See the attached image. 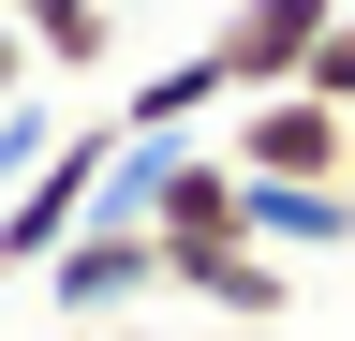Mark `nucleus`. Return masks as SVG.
Masks as SVG:
<instances>
[{
    "mask_svg": "<svg viewBox=\"0 0 355 341\" xmlns=\"http://www.w3.org/2000/svg\"><path fill=\"white\" fill-rule=\"evenodd\" d=\"M104 178H119V119H74V134L44 149L15 193H0V282H30L44 252H60V238L89 223V208H104Z\"/></svg>",
    "mask_w": 355,
    "mask_h": 341,
    "instance_id": "f257e3e1",
    "label": "nucleus"
},
{
    "mask_svg": "<svg viewBox=\"0 0 355 341\" xmlns=\"http://www.w3.org/2000/svg\"><path fill=\"white\" fill-rule=\"evenodd\" d=\"M30 282L60 297V326H119V312H148V297H163V238H148V223H104V208H89V223L44 252Z\"/></svg>",
    "mask_w": 355,
    "mask_h": 341,
    "instance_id": "f03ea898",
    "label": "nucleus"
},
{
    "mask_svg": "<svg viewBox=\"0 0 355 341\" xmlns=\"http://www.w3.org/2000/svg\"><path fill=\"white\" fill-rule=\"evenodd\" d=\"M326 30H340V0H222V30H207V74H222V104H266V90H296Z\"/></svg>",
    "mask_w": 355,
    "mask_h": 341,
    "instance_id": "7ed1b4c3",
    "label": "nucleus"
},
{
    "mask_svg": "<svg viewBox=\"0 0 355 341\" xmlns=\"http://www.w3.org/2000/svg\"><path fill=\"white\" fill-rule=\"evenodd\" d=\"M222 163H237V178H355V119L311 104V90H266V104H237Z\"/></svg>",
    "mask_w": 355,
    "mask_h": 341,
    "instance_id": "20e7f679",
    "label": "nucleus"
},
{
    "mask_svg": "<svg viewBox=\"0 0 355 341\" xmlns=\"http://www.w3.org/2000/svg\"><path fill=\"white\" fill-rule=\"evenodd\" d=\"M163 297H193V312L222 326H282V252H252V238H207V252H163Z\"/></svg>",
    "mask_w": 355,
    "mask_h": 341,
    "instance_id": "39448f33",
    "label": "nucleus"
},
{
    "mask_svg": "<svg viewBox=\"0 0 355 341\" xmlns=\"http://www.w3.org/2000/svg\"><path fill=\"white\" fill-rule=\"evenodd\" d=\"M237 238L252 252H340L355 238V178H237Z\"/></svg>",
    "mask_w": 355,
    "mask_h": 341,
    "instance_id": "423d86ee",
    "label": "nucleus"
},
{
    "mask_svg": "<svg viewBox=\"0 0 355 341\" xmlns=\"http://www.w3.org/2000/svg\"><path fill=\"white\" fill-rule=\"evenodd\" d=\"M0 15L30 30L44 74H104V60H119V0H0Z\"/></svg>",
    "mask_w": 355,
    "mask_h": 341,
    "instance_id": "0eeeda50",
    "label": "nucleus"
},
{
    "mask_svg": "<svg viewBox=\"0 0 355 341\" xmlns=\"http://www.w3.org/2000/svg\"><path fill=\"white\" fill-rule=\"evenodd\" d=\"M207 104H222V74H207V45H193V60H163V74H148V90H133V104H119V134H193V119H207Z\"/></svg>",
    "mask_w": 355,
    "mask_h": 341,
    "instance_id": "6e6552de",
    "label": "nucleus"
},
{
    "mask_svg": "<svg viewBox=\"0 0 355 341\" xmlns=\"http://www.w3.org/2000/svg\"><path fill=\"white\" fill-rule=\"evenodd\" d=\"M44 149H60V104H0V193H15Z\"/></svg>",
    "mask_w": 355,
    "mask_h": 341,
    "instance_id": "1a4fd4ad",
    "label": "nucleus"
},
{
    "mask_svg": "<svg viewBox=\"0 0 355 341\" xmlns=\"http://www.w3.org/2000/svg\"><path fill=\"white\" fill-rule=\"evenodd\" d=\"M296 90H311V104H340V119H355V15L326 30V45H311V74H296Z\"/></svg>",
    "mask_w": 355,
    "mask_h": 341,
    "instance_id": "9d476101",
    "label": "nucleus"
},
{
    "mask_svg": "<svg viewBox=\"0 0 355 341\" xmlns=\"http://www.w3.org/2000/svg\"><path fill=\"white\" fill-rule=\"evenodd\" d=\"M30 90H44V60H30V30L0 15V104H30Z\"/></svg>",
    "mask_w": 355,
    "mask_h": 341,
    "instance_id": "9b49d317",
    "label": "nucleus"
},
{
    "mask_svg": "<svg viewBox=\"0 0 355 341\" xmlns=\"http://www.w3.org/2000/svg\"><path fill=\"white\" fill-rule=\"evenodd\" d=\"M60 341H104V326H60Z\"/></svg>",
    "mask_w": 355,
    "mask_h": 341,
    "instance_id": "f8f14e48",
    "label": "nucleus"
}]
</instances>
